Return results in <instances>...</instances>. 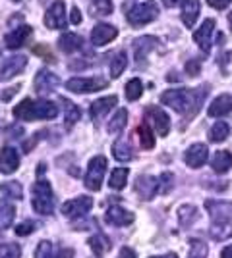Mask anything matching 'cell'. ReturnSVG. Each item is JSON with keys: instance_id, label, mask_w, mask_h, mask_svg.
<instances>
[{"instance_id": "48", "label": "cell", "mask_w": 232, "mask_h": 258, "mask_svg": "<svg viewBox=\"0 0 232 258\" xmlns=\"http://www.w3.org/2000/svg\"><path fill=\"white\" fill-rule=\"evenodd\" d=\"M70 22H72V23H76V25H77V23H79V22H81V14H79V10H77L76 6L72 8V20H70Z\"/></svg>"}, {"instance_id": "47", "label": "cell", "mask_w": 232, "mask_h": 258, "mask_svg": "<svg viewBox=\"0 0 232 258\" xmlns=\"http://www.w3.org/2000/svg\"><path fill=\"white\" fill-rule=\"evenodd\" d=\"M186 72L190 76H199V64L198 62H188L186 64Z\"/></svg>"}, {"instance_id": "19", "label": "cell", "mask_w": 232, "mask_h": 258, "mask_svg": "<svg viewBox=\"0 0 232 258\" xmlns=\"http://www.w3.org/2000/svg\"><path fill=\"white\" fill-rule=\"evenodd\" d=\"M20 166V156L12 147H4L0 151V172L2 173H14Z\"/></svg>"}, {"instance_id": "27", "label": "cell", "mask_w": 232, "mask_h": 258, "mask_svg": "<svg viewBox=\"0 0 232 258\" xmlns=\"http://www.w3.org/2000/svg\"><path fill=\"white\" fill-rule=\"evenodd\" d=\"M198 220V208L192 205H184L178 208V224L184 227H190L194 222Z\"/></svg>"}, {"instance_id": "46", "label": "cell", "mask_w": 232, "mask_h": 258, "mask_svg": "<svg viewBox=\"0 0 232 258\" xmlns=\"http://www.w3.org/2000/svg\"><path fill=\"white\" fill-rule=\"evenodd\" d=\"M118 258H137L135 256V250L130 247H122L120 252H118Z\"/></svg>"}, {"instance_id": "29", "label": "cell", "mask_w": 232, "mask_h": 258, "mask_svg": "<svg viewBox=\"0 0 232 258\" xmlns=\"http://www.w3.org/2000/svg\"><path fill=\"white\" fill-rule=\"evenodd\" d=\"M14 218H16V208H14V205L8 203V201H4V199H0V229L10 227Z\"/></svg>"}, {"instance_id": "4", "label": "cell", "mask_w": 232, "mask_h": 258, "mask_svg": "<svg viewBox=\"0 0 232 258\" xmlns=\"http://www.w3.org/2000/svg\"><path fill=\"white\" fill-rule=\"evenodd\" d=\"M159 16V6L157 2H142V4H135L132 10L128 12V23L132 27H144L147 23H151L157 20Z\"/></svg>"}, {"instance_id": "54", "label": "cell", "mask_w": 232, "mask_h": 258, "mask_svg": "<svg viewBox=\"0 0 232 258\" xmlns=\"http://www.w3.org/2000/svg\"><path fill=\"white\" fill-rule=\"evenodd\" d=\"M14 2H18V0H14Z\"/></svg>"}, {"instance_id": "32", "label": "cell", "mask_w": 232, "mask_h": 258, "mask_svg": "<svg viewBox=\"0 0 232 258\" xmlns=\"http://www.w3.org/2000/svg\"><path fill=\"white\" fill-rule=\"evenodd\" d=\"M89 247H91V250H93L97 256H103V254L109 250L111 243H109V239L103 235V233H95L93 237H89Z\"/></svg>"}, {"instance_id": "50", "label": "cell", "mask_w": 232, "mask_h": 258, "mask_svg": "<svg viewBox=\"0 0 232 258\" xmlns=\"http://www.w3.org/2000/svg\"><path fill=\"white\" fill-rule=\"evenodd\" d=\"M16 91H18V87H14L12 91H6V93H2V100H6V102H8V100H10V97L14 95V93H16Z\"/></svg>"}, {"instance_id": "39", "label": "cell", "mask_w": 232, "mask_h": 258, "mask_svg": "<svg viewBox=\"0 0 232 258\" xmlns=\"http://www.w3.org/2000/svg\"><path fill=\"white\" fill-rule=\"evenodd\" d=\"M0 191H2L4 195H8L10 199H16V201H20V199L23 197V189L18 181L2 183V185H0Z\"/></svg>"}, {"instance_id": "44", "label": "cell", "mask_w": 232, "mask_h": 258, "mask_svg": "<svg viewBox=\"0 0 232 258\" xmlns=\"http://www.w3.org/2000/svg\"><path fill=\"white\" fill-rule=\"evenodd\" d=\"M35 229V224L33 222H31V220H27V222H23L22 226H18L16 227V233H18V235H29V233H31V231H33Z\"/></svg>"}, {"instance_id": "5", "label": "cell", "mask_w": 232, "mask_h": 258, "mask_svg": "<svg viewBox=\"0 0 232 258\" xmlns=\"http://www.w3.org/2000/svg\"><path fill=\"white\" fill-rule=\"evenodd\" d=\"M107 172V158L105 156H93L87 166V172H85V187L89 191H99L101 185H103V177Z\"/></svg>"}, {"instance_id": "24", "label": "cell", "mask_w": 232, "mask_h": 258, "mask_svg": "<svg viewBox=\"0 0 232 258\" xmlns=\"http://www.w3.org/2000/svg\"><path fill=\"white\" fill-rule=\"evenodd\" d=\"M155 44H157V39L155 37H140L135 43H133V52H135V60L142 64L144 62V58L147 54L151 52V48H153Z\"/></svg>"}, {"instance_id": "15", "label": "cell", "mask_w": 232, "mask_h": 258, "mask_svg": "<svg viewBox=\"0 0 232 258\" xmlns=\"http://www.w3.org/2000/svg\"><path fill=\"white\" fill-rule=\"evenodd\" d=\"M105 222H109L111 226H116V227L130 226L133 222V214L128 212L126 208L114 205V206H109V210H107V214H105Z\"/></svg>"}, {"instance_id": "17", "label": "cell", "mask_w": 232, "mask_h": 258, "mask_svg": "<svg viewBox=\"0 0 232 258\" xmlns=\"http://www.w3.org/2000/svg\"><path fill=\"white\" fill-rule=\"evenodd\" d=\"M213 29H215V20H205L203 25L199 27L198 31L194 33V41L198 43V46L203 52H209L211 44H213Z\"/></svg>"}, {"instance_id": "45", "label": "cell", "mask_w": 232, "mask_h": 258, "mask_svg": "<svg viewBox=\"0 0 232 258\" xmlns=\"http://www.w3.org/2000/svg\"><path fill=\"white\" fill-rule=\"evenodd\" d=\"M207 4L213 6L215 10H224V8L230 4V0H207Z\"/></svg>"}, {"instance_id": "8", "label": "cell", "mask_w": 232, "mask_h": 258, "mask_svg": "<svg viewBox=\"0 0 232 258\" xmlns=\"http://www.w3.org/2000/svg\"><path fill=\"white\" fill-rule=\"evenodd\" d=\"M44 25L49 29H64L68 25V18H66V8H64V2L56 0L55 4L47 10L44 14Z\"/></svg>"}, {"instance_id": "3", "label": "cell", "mask_w": 232, "mask_h": 258, "mask_svg": "<svg viewBox=\"0 0 232 258\" xmlns=\"http://www.w3.org/2000/svg\"><path fill=\"white\" fill-rule=\"evenodd\" d=\"M31 205L37 214L51 216L55 214V206H56V197L53 193V187L51 183L39 179L31 187Z\"/></svg>"}, {"instance_id": "1", "label": "cell", "mask_w": 232, "mask_h": 258, "mask_svg": "<svg viewBox=\"0 0 232 258\" xmlns=\"http://www.w3.org/2000/svg\"><path fill=\"white\" fill-rule=\"evenodd\" d=\"M14 116L23 121H35V119H55L58 116V108L51 100H31L23 98L18 106L14 108Z\"/></svg>"}, {"instance_id": "20", "label": "cell", "mask_w": 232, "mask_h": 258, "mask_svg": "<svg viewBox=\"0 0 232 258\" xmlns=\"http://www.w3.org/2000/svg\"><path fill=\"white\" fill-rule=\"evenodd\" d=\"M29 35H31V27H29V25H22V27H18V29H14L12 33L6 35L4 44H6L10 50H16V48L23 46V43L29 39Z\"/></svg>"}, {"instance_id": "18", "label": "cell", "mask_w": 232, "mask_h": 258, "mask_svg": "<svg viewBox=\"0 0 232 258\" xmlns=\"http://www.w3.org/2000/svg\"><path fill=\"white\" fill-rule=\"evenodd\" d=\"M116 104H118V97H114V95H111V97H103V98H99V100H95V102L91 104V110H89V112H91V118L93 119L105 118L112 108H116Z\"/></svg>"}, {"instance_id": "10", "label": "cell", "mask_w": 232, "mask_h": 258, "mask_svg": "<svg viewBox=\"0 0 232 258\" xmlns=\"http://www.w3.org/2000/svg\"><path fill=\"white\" fill-rule=\"evenodd\" d=\"M58 85H60V77L56 76V74H53L51 70H41L35 76V91L41 93V95L53 93Z\"/></svg>"}, {"instance_id": "52", "label": "cell", "mask_w": 232, "mask_h": 258, "mask_svg": "<svg viewBox=\"0 0 232 258\" xmlns=\"http://www.w3.org/2000/svg\"><path fill=\"white\" fill-rule=\"evenodd\" d=\"M151 258H178L174 252H168V254H163V256H151Z\"/></svg>"}, {"instance_id": "34", "label": "cell", "mask_w": 232, "mask_h": 258, "mask_svg": "<svg viewBox=\"0 0 232 258\" xmlns=\"http://www.w3.org/2000/svg\"><path fill=\"white\" fill-rule=\"evenodd\" d=\"M128 68V54L126 52H118L114 58H112L111 62V77L112 79H116V77H120L124 74V70Z\"/></svg>"}, {"instance_id": "53", "label": "cell", "mask_w": 232, "mask_h": 258, "mask_svg": "<svg viewBox=\"0 0 232 258\" xmlns=\"http://www.w3.org/2000/svg\"><path fill=\"white\" fill-rule=\"evenodd\" d=\"M228 25H230V31H232V12L228 14Z\"/></svg>"}, {"instance_id": "33", "label": "cell", "mask_w": 232, "mask_h": 258, "mask_svg": "<svg viewBox=\"0 0 232 258\" xmlns=\"http://www.w3.org/2000/svg\"><path fill=\"white\" fill-rule=\"evenodd\" d=\"M112 156L120 162H130L133 158V151L130 145H126L124 141H118L112 145Z\"/></svg>"}, {"instance_id": "30", "label": "cell", "mask_w": 232, "mask_h": 258, "mask_svg": "<svg viewBox=\"0 0 232 258\" xmlns=\"http://www.w3.org/2000/svg\"><path fill=\"white\" fill-rule=\"evenodd\" d=\"M112 12V0H89V14L101 18V16H109Z\"/></svg>"}, {"instance_id": "51", "label": "cell", "mask_w": 232, "mask_h": 258, "mask_svg": "<svg viewBox=\"0 0 232 258\" xmlns=\"http://www.w3.org/2000/svg\"><path fill=\"white\" fill-rule=\"evenodd\" d=\"M221 258H232V245L222 250V252H221Z\"/></svg>"}, {"instance_id": "28", "label": "cell", "mask_w": 232, "mask_h": 258, "mask_svg": "<svg viewBox=\"0 0 232 258\" xmlns=\"http://www.w3.org/2000/svg\"><path fill=\"white\" fill-rule=\"evenodd\" d=\"M60 102H62V106H64V114H66V119H64V123H66V127H74V123H76L77 119L81 118V112H79V108L72 102V100H68V98L60 97Z\"/></svg>"}, {"instance_id": "13", "label": "cell", "mask_w": 232, "mask_h": 258, "mask_svg": "<svg viewBox=\"0 0 232 258\" xmlns=\"http://www.w3.org/2000/svg\"><path fill=\"white\" fill-rule=\"evenodd\" d=\"M205 208L215 222H228L232 220V203L226 201H207Z\"/></svg>"}, {"instance_id": "14", "label": "cell", "mask_w": 232, "mask_h": 258, "mask_svg": "<svg viewBox=\"0 0 232 258\" xmlns=\"http://www.w3.org/2000/svg\"><path fill=\"white\" fill-rule=\"evenodd\" d=\"M157 191H159V179H157V177L140 175V177L135 179V193L140 195V199L151 201Z\"/></svg>"}, {"instance_id": "36", "label": "cell", "mask_w": 232, "mask_h": 258, "mask_svg": "<svg viewBox=\"0 0 232 258\" xmlns=\"http://www.w3.org/2000/svg\"><path fill=\"white\" fill-rule=\"evenodd\" d=\"M126 183H128V170H126V168H116V170L112 172L111 179H109L111 189L120 191V189H124V187H126Z\"/></svg>"}, {"instance_id": "35", "label": "cell", "mask_w": 232, "mask_h": 258, "mask_svg": "<svg viewBox=\"0 0 232 258\" xmlns=\"http://www.w3.org/2000/svg\"><path fill=\"white\" fill-rule=\"evenodd\" d=\"M228 135H230V127H228V123H224V121H217V123L209 129V141H213V143H221V141H224Z\"/></svg>"}, {"instance_id": "40", "label": "cell", "mask_w": 232, "mask_h": 258, "mask_svg": "<svg viewBox=\"0 0 232 258\" xmlns=\"http://www.w3.org/2000/svg\"><path fill=\"white\" fill-rule=\"evenodd\" d=\"M207 252H209V248L203 241H192L190 243L188 258H207Z\"/></svg>"}, {"instance_id": "9", "label": "cell", "mask_w": 232, "mask_h": 258, "mask_svg": "<svg viewBox=\"0 0 232 258\" xmlns=\"http://www.w3.org/2000/svg\"><path fill=\"white\" fill-rule=\"evenodd\" d=\"M25 66H27V56H23V54H16V56L8 58L0 66V81H10L12 77L20 76L25 70Z\"/></svg>"}, {"instance_id": "11", "label": "cell", "mask_w": 232, "mask_h": 258, "mask_svg": "<svg viewBox=\"0 0 232 258\" xmlns=\"http://www.w3.org/2000/svg\"><path fill=\"white\" fill-rule=\"evenodd\" d=\"M116 35H118V29L114 25H111V23H99L91 31V43L95 44V46H105L111 41H114Z\"/></svg>"}, {"instance_id": "38", "label": "cell", "mask_w": 232, "mask_h": 258, "mask_svg": "<svg viewBox=\"0 0 232 258\" xmlns=\"http://www.w3.org/2000/svg\"><path fill=\"white\" fill-rule=\"evenodd\" d=\"M142 93H144V83L135 77V79H130L128 83H126V98L133 102V100H137V98L142 97Z\"/></svg>"}, {"instance_id": "23", "label": "cell", "mask_w": 232, "mask_h": 258, "mask_svg": "<svg viewBox=\"0 0 232 258\" xmlns=\"http://www.w3.org/2000/svg\"><path fill=\"white\" fill-rule=\"evenodd\" d=\"M199 16V0H184L182 2V22L186 27H194Z\"/></svg>"}, {"instance_id": "49", "label": "cell", "mask_w": 232, "mask_h": 258, "mask_svg": "<svg viewBox=\"0 0 232 258\" xmlns=\"http://www.w3.org/2000/svg\"><path fill=\"white\" fill-rule=\"evenodd\" d=\"M184 0H163V4L168 6V8H176V6H182Z\"/></svg>"}, {"instance_id": "6", "label": "cell", "mask_w": 232, "mask_h": 258, "mask_svg": "<svg viewBox=\"0 0 232 258\" xmlns=\"http://www.w3.org/2000/svg\"><path fill=\"white\" fill-rule=\"evenodd\" d=\"M109 83L103 77H74L66 83V89L70 93H95L101 89H107Z\"/></svg>"}, {"instance_id": "22", "label": "cell", "mask_w": 232, "mask_h": 258, "mask_svg": "<svg viewBox=\"0 0 232 258\" xmlns=\"http://www.w3.org/2000/svg\"><path fill=\"white\" fill-rule=\"evenodd\" d=\"M83 46V39L79 37V35H76V33H64L60 39H58V48L62 50V52H76V50H79Z\"/></svg>"}, {"instance_id": "7", "label": "cell", "mask_w": 232, "mask_h": 258, "mask_svg": "<svg viewBox=\"0 0 232 258\" xmlns=\"http://www.w3.org/2000/svg\"><path fill=\"white\" fill-rule=\"evenodd\" d=\"M91 206H93V199L91 197H76V199L64 203L60 210L70 220H77V218L87 214L89 210H91Z\"/></svg>"}, {"instance_id": "16", "label": "cell", "mask_w": 232, "mask_h": 258, "mask_svg": "<svg viewBox=\"0 0 232 258\" xmlns=\"http://www.w3.org/2000/svg\"><path fill=\"white\" fill-rule=\"evenodd\" d=\"M145 114L151 118L153 127L157 129V133H159L161 137H166L168 131H170V118L166 116L161 108H157V106H149L147 110H145Z\"/></svg>"}, {"instance_id": "26", "label": "cell", "mask_w": 232, "mask_h": 258, "mask_svg": "<svg viewBox=\"0 0 232 258\" xmlns=\"http://www.w3.org/2000/svg\"><path fill=\"white\" fill-rule=\"evenodd\" d=\"M126 123H128V110H126V108H120V110L112 116L111 121H109V133H111V135H120L122 131H124V127H126Z\"/></svg>"}, {"instance_id": "25", "label": "cell", "mask_w": 232, "mask_h": 258, "mask_svg": "<svg viewBox=\"0 0 232 258\" xmlns=\"http://www.w3.org/2000/svg\"><path fill=\"white\" fill-rule=\"evenodd\" d=\"M230 166H232V154L228 151H219L213 156V160H211V168L217 173L228 172Z\"/></svg>"}, {"instance_id": "31", "label": "cell", "mask_w": 232, "mask_h": 258, "mask_svg": "<svg viewBox=\"0 0 232 258\" xmlns=\"http://www.w3.org/2000/svg\"><path fill=\"white\" fill-rule=\"evenodd\" d=\"M209 233L215 241H222L232 237V226L228 222H213V226L209 227Z\"/></svg>"}, {"instance_id": "12", "label": "cell", "mask_w": 232, "mask_h": 258, "mask_svg": "<svg viewBox=\"0 0 232 258\" xmlns=\"http://www.w3.org/2000/svg\"><path fill=\"white\" fill-rule=\"evenodd\" d=\"M207 158H209V149H207V145H201V143L192 145L184 154V160L190 168H201L207 162Z\"/></svg>"}, {"instance_id": "2", "label": "cell", "mask_w": 232, "mask_h": 258, "mask_svg": "<svg viewBox=\"0 0 232 258\" xmlns=\"http://www.w3.org/2000/svg\"><path fill=\"white\" fill-rule=\"evenodd\" d=\"M161 98L166 106L176 110L178 114H188V116H196L201 104V97H198V93L190 89H168Z\"/></svg>"}, {"instance_id": "41", "label": "cell", "mask_w": 232, "mask_h": 258, "mask_svg": "<svg viewBox=\"0 0 232 258\" xmlns=\"http://www.w3.org/2000/svg\"><path fill=\"white\" fill-rule=\"evenodd\" d=\"M22 256V248L16 243H4L0 245V258H20Z\"/></svg>"}, {"instance_id": "21", "label": "cell", "mask_w": 232, "mask_h": 258, "mask_svg": "<svg viewBox=\"0 0 232 258\" xmlns=\"http://www.w3.org/2000/svg\"><path fill=\"white\" fill-rule=\"evenodd\" d=\"M232 112V97L230 95H219L209 104V116L211 118H219V116H226Z\"/></svg>"}, {"instance_id": "43", "label": "cell", "mask_w": 232, "mask_h": 258, "mask_svg": "<svg viewBox=\"0 0 232 258\" xmlns=\"http://www.w3.org/2000/svg\"><path fill=\"white\" fill-rule=\"evenodd\" d=\"M172 185H174V177H172V173H163L161 177H159V193H168L170 189H172Z\"/></svg>"}, {"instance_id": "37", "label": "cell", "mask_w": 232, "mask_h": 258, "mask_svg": "<svg viewBox=\"0 0 232 258\" xmlns=\"http://www.w3.org/2000/svg\"><path fill=\"white\" fill-rule=\"evenodd\" d=\"M135 133H137V137H140V145H142V149H153L155 147V137L153 133H151V129L149 125H140V127L135 129Z\"/></svg>"}, {"instance_id": "42", "label": "cell", "mask_w": 232, "mask_h": 258, "mask_svg": "<svg viewBox=\"0 0 232 258\" xmlns=\"http://www.w3.org/2000/svg\"><path fill=\"white\" fill-rule=\"evenodd\" d=\"M35 258H56L53 243L51 241H41L37 250H35Z\"/></svg>"}]
</instances>
